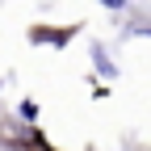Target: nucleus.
<instances>
[{
    "instance_id": "obj_1",
    "label": "nucleus",
    "mask_w": 151,
    "mask_h": 151,
    "mask_svg": "<svg viewBox=\"0 0 151 151\" xmlns=\"http://www.w3.org/2000/svg\"><path fill=\"white\" fill-rule=\"evenodd\" d=\"M101 4H105V9H122L126 0H101Z\"/></svg>"
}]
</instances>
